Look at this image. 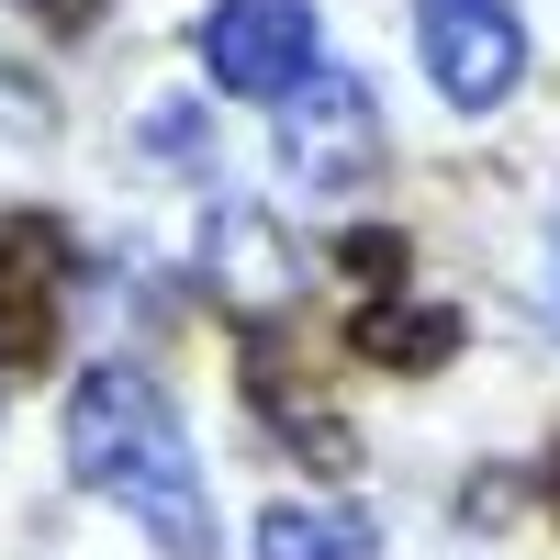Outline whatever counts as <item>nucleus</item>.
Instances as JSON below:
<instances>
[{"mask_svg":"<svg viewBox=\"0 0 560 560\" xmlns=\"http://www.w3.org/2000/svg\"><path fill=\"white\" fill-rule=\"evenodd\" d=\"M68 471H79V493L124 504L168 560H213L202 459H191V438H179V415H168V393L147 370H124V359L79 370V393H68Z\"/></svg>","mask_w":560,"mask_h":560,"instance_id":"1","label":"nucleus"},{"mask_svg":"<svg viewBox=\"0 0 560 560\" xmlns=\"http://www.w3.org/2000/svg\"><path fill=\"white\" fill-rule=\"evenodd\" d=\"M280 158H292L303 191H359V179L382 168V102H370V79H348V68L292 79V102H280Z\"/></svg>","mask_w":560,"mask_h":560,"instance_id":"2","label":"nucleus"},{"mask_svg":"<svg viewBox=\"0 0 560 560\" xmlns=\"http://www.w3.org/2000/svg\"><path fill=\"white\" fill-rule=\"evenodd\" d=\"M415 57L459 113H493L527 79V23L516 0H415Z\"/></svg>","mask_w":560,"mask_h":560,"instance_id":"3","label":"nucleus"},{"mask_svg":"<svg viewBox=\"0 0 560 560\" xmlns=\"http://www.w3.org/2000/svg\"><path fill=\"white\" fill-rule=\"evenodd\" d=\"M68 280H79V247H68L57 213H12L0 224V370H45L57 359Z\"/></svg>","mask_w":560,"mask_h":560,"instance_id":"4","label":"nucleus"},{"mask_svg":"<svg viewBox=\"0 0 560 560\" xmlns=\"http://www.w3.org/2000/svg\"><path fill=\"white\" fill-rule=\"evenodd\" d=\"M202 68L236 102H280L292 79H314V0H213L202 12Z\"/></svg>","mask_w":560,"mask_h":560,"instance_id":"5","label":"nucleus"},{"mask_svg":"<svg viewBox=\"0 0 560 560\" xmlns=\"http://www.w3.org/2000/svg\"><path fill=\"white\" fill-rule=\"evenodd\" d=\"M247 404H258L269 427L292 438L303 459H314V471H359V438H348V415H337V404H314V393L292 382V348H280L269 325H247Z\"/></svg>","mask_w":560,"mask_h":560,"instance_id":"6","label":"nucleus"},{"mask_svg":"<svg viewBox=\"0 0 560 560\" xmlns=\"http://www.w3.org/2000/svg\"><path fill=\"white\" fill-rule=\"evenodd\" d=\"M348 348L370 370H448L459 359V314L448 303H415V292H382V303L348 314Z\"/></svg>","mask_w":560,"mask_h":560,"instance_id":"7","label":"nucleus"},{"mask_svg":"<svg viewBox=\"0 0 560 560\" xmlns=\"http://www.w3.org/2000/svg\"><path fill=\"white\" fill-rule=\"evenodd\" d=\"M258 560H382V527H370L359 504H269Z\"/></svg>","mask_w":560,"mask_h":560,"instance_id":"8","label":"nucleus"},{"mask_svg":"<svg viewBox=\"0 0 560 560\" xmlns=\"http://www.w3.org/2000/svg\"><path fill=\"white\" fill-rule=\"evenodd\" d=\"M45 12H57V23H90V0H45Z\"/></svg>","mask_w":560,"mask_h":560,"instance_id":"9","label":"nucleus"},{"mask_svg":"<svg viewBox=\"0 0 560 560\" xmlns=\"http://www.w3.org/2000/svg\"><path fill=\"white\" fill-rule=\"evenodd\" d=\"M549 303H560V224H549Z\"/></svg>","mask_w":560,"mask_h":560,"instance_id":"10","label":"nucleus"},{"mask_svg":"<svg viewBox=\"0 0 560 560\" xmlns=\"http://www.w3.org/2000/svg\"><path fill=\"white\" fill-rule=\"evenodd\" d=\"M549 516H560V459H549Z\"/></svg>","mask_w":560,"mask_h":560,"instance_id":"11","label":"nucleus"}]
</instances>
